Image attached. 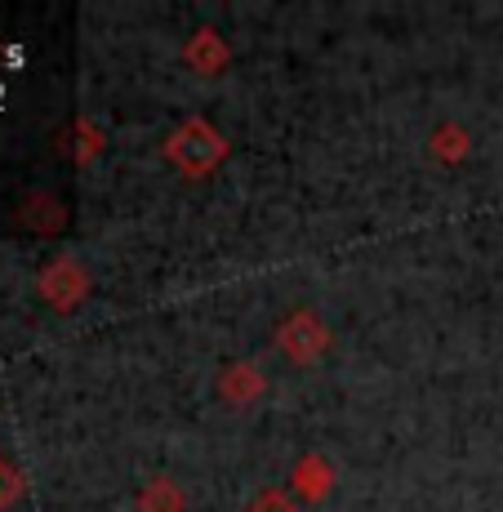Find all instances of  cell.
Segmentation results:
<instances>
[{"instance_id":"6da1fadb","label":"cell","mask_w":503,"mask_h":512,"mask_svg":"<svg viewBox=\"0 0 503 512\" xmlns=\"http://www.w3.org/2000/svg\"><path fill=\"white\" fill-rule=\"evenodd\" d=\"M18 499H23V472L0 455V512H9Z\"/></svg>"},{"instance_id":"7a4b0ae2","label":"cell","mask_w":503,"mask_h":512,"mask_svg":"<svg viewBox=\"0 0 503 512\" xmlns=\"http://www.w3.org/2000/svg\"><path fill=\"white\" fill-rule=\"evenodd\" d=\"M245 512H303V508H294L290 499H285V495H276V490H263V495L254 499V504L245 508Z\"/></svg>"}]
</instances>
